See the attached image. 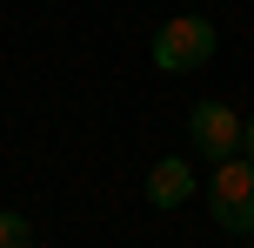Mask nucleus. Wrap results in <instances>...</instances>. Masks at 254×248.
<instances>
[{
	"label": "nucleus",
	"mask_w": 254,
	"mask_h": 248,
	"mask_svg": "<svg viewBox=\"0 0 254 248\" xmlns=\"http://www.w3.org/2000/svg\"><path fill=\"white\" fill-rule=\"evenodd\" d=\"M241 155L254 161V121H241Z\"/></svg>",
	"instance_id": "nucleus-6"
},
{
	"label": "nucleus",
	"mask_w": 254,
	"mask_h": 248,
	"mask_svg": "<svg viewBox=\"0 0 254 248\" xmlns=\"http://www.w3.org/2000/svg\"><path fill=\"white\" fill-rule=\"evenodd\" d=\"M188 141H194V155H207V161L241 155V114H234L228 101H201L188 114Z\"/></svg>",
	"instance_id": "nucleus-3"
},
{
	"label": "nucleus",
	"mask_w": 254,
	"mask_h": 248,
	"mask_svg": "<svg viewBox=\"0 0 254 248\" xmlns=\"http://www.w3.org/2000/svg\"><path fill=\"white\" fill-rule=\"evenodd\" d=\"M188 195H194V168L181 155H161L147 168V201H154V208H181Z\"/></svg>",
	"instance_id": "nucleus-4"
},
{
	"label": "nucleus",
	"mask_w": 254,
	"mask_h": 248,
	"mask_svg": "<svg viewBox=\"0 0 254 248\" xmlns=\"http://www.w3.org/2000/svg\"><path fill=\"white\" fill-rule=\"evenodd\" d=\"M207 208L228 235H254V161L248 155H228L214 161V181H207Z\"/></svg>",
	"instance_id": "nucleus-2"
},
{
	"label": "nucleus",
	"mask_w": 254,
	"mask_h": 248,
	"mask_svg": "<svg viewBox=\"0 0 254 248\" xmlns=\"http://www.w3.org/2000/svg\"><path fill=\"white\" fill-rule=\"evenodd\" d=\"M154 67L161 74H194V67L214 61V20H201V13H174V20H161V34H154Z\"/></svg>",
	"instance_id": "nucleus-1"
},
{
	"label": "nucleus",
	"mask_w": 254,
	"mask_h": 248,
	"mask_svg": "<svg viewBox=\"0 0 254 248\" xmlns=\"http://www.w3.org/2000/svg\"><path fill=\"white\" fill-rule=\"evenodd\" d=\"M0 248H34V228H27V215L0 208Z\"/></svg>",
	"instance_id": "nucleus-5"
}]
</instances>
